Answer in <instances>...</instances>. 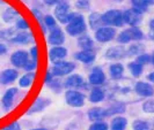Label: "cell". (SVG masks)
I'll return each instance as SVG.
<instances>
[{
  "label": "cell",
  "mask_w": 154,
  "mask_h": 130,
  "mask_svg": "<svg viewBox=\"0 0 154 130\" xmlns=\"http://www.w3.org/2000/svg\"><path fill=\"white\" fill-rule=\"evenodd\" d=\"M116 30L112 27H102L95 31V38L100 43H108L115 38Z\"/></svg>",
  "instance_id": "obj_6"
},
{
  "label": "cell",
  "mask_w": 154,
  "mask_h": 130,
  "mask_svg": "<svg viewBox=\"0 0 154 130\" xmlns=\"http://www.w3.org/2000/svg\"><path fill=\"white\" fill-rule=\"evenodd\" d=\"M37 63H38V61H36V60H32V59H29L28 60V62L26 63V66L23 67V68L26 69V70H28L29 73L30 71H32V70H35L36 69V67H37Z\"/></svg>",
  "instance_id": "obj_37"
},
{
  "label": "cell",
  "mask_w": 154,
  "mask_h": 130,
  "mask_svg": "<svg viewBox=\"0 0 154 130\" xmlns=\"http://www.w3.org/2000/svg\"><path fill=\"white\" fill-rule=\"evenodd\" d=\"M71 13H72L71 7H69V2H66V1H60L59 4H57V6L54 8V16L62 24L69 23Z\"/></svg>",
  "instance_id": "obj_4"
},
{
  "label": "cell",
  "mask_w": 154,
  "mask_h": 130,
  "mask_svg": "<svg viewBox=\"0 0 154 130\" xmlns=\"http://www.w3.org/2000/svg\"><path fill=\"white\" fill-rule=\"evenodd\" d=\"M131 4L136 10L144 13L151 5H154V0H131Z\"/></svg>",
  "instance_id": "obj_20"
},
{
  "label": "cell",
  "mask_w": 154,
  "mask_h": 130,
  "mask_svg": "<svg viewBox=\"0 0 154 130\" xmlns=\"http://www.w3.org/2000/svg\"><path fill=\"white\" fill-rule=\"evenodd\" d=\"M84 84H85L84 78H82V76H80V75H78V74L71 75V76L67 77V79L65 81V86L71 89V90H72V89H79V88H81Z\"/></svg>",
  "instance_id": "obj_14"
},
{
  "label": "cell",
  "mask_w": 154,
  "mask_h": 130,
  "mask_svg": "<svg viewBox=\"0 0 154 130\" xmlns=\"http://www.w3.org/2000/svg\"><path fill=\"white\" fill-rule=\"evenodd\" d=\"M126 126H128V120L123 117V116H117L115 117L111 124H110V129L111 130H125L126 129Z\"/></svg>",
  "instance_id": "obj_23"
},
{
  "label": "cell",
  "mask_w": 154,
  "mask_h": 130,
  "mask_svg": "<svg viewBox=\"0 0 154 130\" xmlns=\"http://www.w3.org/2000/svg\"><path fill=\"white\" fill-rule=\"evenodd\" d=\"M44 23L48 28L50 29H54L56 28V19L52 15H46L44 16Z\"/></svg>",
  "instance_id": "obj_35"
},
{
  "label": "cell",
  "mask_w": 154,
  "mask_h": 130,
  "mask_svg": "<svg viewBox=\"0 0 154 130\" xmlns=\"http://www.w3.org/2000/svg\"><path fill=\"white\" fill-rule=\"evenodd\" d=\"M17 78V71L15 69H6L0 74V83L1 84H9Z\"/></svg>",
  "instance_id": "obj_16"
},
{
  "label": "cell",
  "mask_w": 154,
  "mask_h": 130,
  "mask_svg": "<svg viewBox=\"0 0 154 130\" xmlns=\"http://www.w3.org/2000/svg\"><path fill=\"white\" fill-rule=\"evenodd\" d=\"M137 62L140 63V65H146V63H149L151 62V55H148V54H140L138 55V58H137Z\"/></svg>",
  "instance_id": "obj_36"
},
{
  "label": "cell",
  "mask_w": 154,
  "mask_h": 130,
  "mask_svg": "<svg viewBox=\"0 0 154 130\" xmlns=\"http://www.w3.org/2000/svg\"><path fill=\"white\" fill-rule=\"evenodd\" d=\"M141 46L140 45H132L130 46V50H129V54L131 55H134V54H138L140 51H141Z\"/></svg>",
  "instance_id": "obj_41"
},
{
  "label": "cell",
  "mask_w": 154,
  "mask_h": 130,
  "mask_svg": "<svg viewBox=\"0 0 154 130\" xmlns=\"http://www.w3.org/2000/svg\"><path fill=\"white\" fill-rule=\"evenodd\" d=\"M48 42L54 46H62V44L65 42V36H64V32L60 28L56 27L54 29H51L50 33H49V37H48Z\"/></svg>",
  "instance_id": "obj_9"
},
{
  "label": "cell",
  "mask_w": 154,
  "mask_h": 130,
  "mask_svg": "<svg viewBox=\"0 0 154 130\" xmlns=\"http://www.w3.org/2000/svg\"><path fill=\"white\" fill-rule=\"evenodd\" d=\"M107 116V109L102 107H94L88 111V117L91 121L97 122Z\"/></svg>",
  "instance_id": "obj_15"
},
{
  "label": "cell",
  "mask_w": 154,
  "mask_h": 130,
  "mask_svg": "<svg viewBox=\"0 0 154 130\" xmlns=\"http://www.w3.org/2000/svg\"><path fill=\"white\" fill-rule=\"evenodd\" d=\"M88 130H108V124L102 121H97L93 123Z\"/></svg>",
  "instance_id": "obj_33"
},
{
  "label": "cell",
  "mask_w": 154,
  "mask_h": 130,
  "mask_svg": "<svg viewBox=\"0 0 154 130\" xmlns=\"http://www.w3.org/2000/svg\"><path fill=\"white\" fill-rule=\"evenodd\" d=\"M16 93H17V89H15V88H11L5 92V94L2 97V105H4L5 109H9L12 107Z\"/></svg>",
  "instance_id": "obj_17"
},
{
  "label": "cell",
  "mask_w": 154,
  "mask_h": 130,
  "mask_svg": "<svg viewBox=\"0 0 154 130\" xmlns=\"http://www.w3.org/2000/svg\"><path fill=\"white\" fill-rule=\"evenodd\" d=\"M78 44L79 46L84 50V51H93V39L88 36V35H84V36H80L78 39Z\"/></svg>",
  "instance_id": "obj_21"
},
{
  "label": "cell",
  "mask_w": 154,
  "mask_h": 130,
  "mask_svg": "<svg viewBox=\"0 0 154 130\" xmlns=\"http://www.w3.org/2000/svg\"><path fill=\"white\" fill-rule=\"evenodd\" d=\"M43 1L45 2L46 5H51V6H52V5H57V4H59L62 0H43Z\"/></svg>",
  "instance_id": "obj_43"
},
{
  "label": "cell",
  "mask_w": 154,
  "mask_h": 130,
  "mask_svg": "<svg viewBox=\"0 0 154 130\" xmlns=\"http://www.w3.org/2000/svg\"><path fill=\"white\" fill-rule=\"evenodd\" d=\"M49 104V100L46 99H43V98H38V99L35 101V104L32 105V107L30 108V113H35V112H39V111H42L43 108L45 107L46 105Z\"/></svg>",
  "instance_id": "obj_30"
},
{
  "label": "cell",
  "mask_w": 154,
  "mask_h": 130,
  "mask_svg": "<svg viewBox=\"0 0 154 130\" xmlns=\"http://www.w3.org/2000/svg\"><path fill=\"white\" fill-rule=\"evenodd\" d=\"M65 100L71 107H82L85 105V96L77 90H69L65 93Z\"/></svg>",
  "instance_id": "obj_5"
},
{
  "label": "cell",
  "mask_w": 154,
  "mask_h": 130,
  "mask_svg": "<svg viewBox=\"0 0 154 130\" xmlns=\"http://www.w3.org/2000/svg\"><path fill=\"white\" fill-rule=\"evenodd\" d=\"M6 52H7V48H6V46L4 45V44H1V43H0V55H1V54H5Z\"/></svg>",
  "instance_id": "obj_45"
},
{
  "label": "cell",
  "mask_w": 154,
  "mask_h": 130,
  "mask_svg": "<svg viewBox=\"0 0 154 130\" xmlns=\"http://www.w3.org/2000/svg\"><path fill=\"white\" fill-rule=\"evenodd\" d=\"M110 75L112 78H121L122 75H123L124 73V67L123 65H121V63H114V65H111L110 66Z\"/></svg>",
  "instance_id": "obj_27"
},
{
  "label": "cell",
  "mask_w": 154,
  "mask_h": 130,
  "mask_svg": "<svg viewBox=\"0 0 154 130\" xmlns=\"http://www.w3.org/2000/svg\"><path fill=\"white\" fill-rule=\"evenodd\" d=\"M66 55H67V50L65 47H63V46H54L49 52V58L54 63L64 61Z\"/></svg>",
  "instance_id": "obj_10"
},
{
  "label": "cell",
  "mask_w": 154,
  "mask_h": 130,
  "mask_svg": "<svg viewBox=\"0 0 154 130\" xmlns=\"http://www.w3.org/2000/svg\"><path fill=\"white\" fill-rule=\"evenodd\" d=\"M143 37H144V33L138 27H131L126 30L122 31L117 36V42L121 44H128L132 40H140L143 39Z\"/></svg>",
  "instance_id": "obj_2"
},
{
  "label": "cell",
  "mask_w": 154,
  "mask_h": 130,
  "mask_svg": "<svg viewBox=\"0 0 154 130\" xmlns=\"http://www.w3.org/2000/svg\"><path fill=\"white\" fill-rule=\"evenodd\" d=\"M66 31L71 36H80L86 31V22L80 13H71L69 23L66 24Z\"/></svg>",
  "instance_id": "obj_1"
},
{
  "label": "cell",
  "mask_w": 154,
  "mask_h": 130,
  "mask_svg": "<svg viewBox=\"0 0 154 130\" xmlns=\"http://www.w3.org/2000/svg\"><path fill=\"white\" fill-rule=\"evenodd\" d=\"M124 112H125V106H124L123 104H121V103H116L111 107H109L107 109V116L118 114V113H124Z\"/></svg>",
  "instance_id": "obj_28"
},
{
  "label": "cell",
  "mask_w": 154,
  "mask_h": 130,
  "mask_svg": "<svg viewBox=\"0 0 154 130\" xmlns=\"http://www.w3.org/2000/svg\"><path fill=\"white\" fill-rule=\"evenodd\" d=\"M151 62H152V63L154 65V53L152 54V56H151Z\"/></svg>",
  "instance_id": "obj_48"
},
{
  "label": "cell",
  "mask_w": 154,
  "mask_h": 130,
  "mask_svg": "<svg viewBox=\"0 0 154 130\" xmlns=\"http://www.w3.org/2000/svg\"><path fill=\"white\" fill-rule=\"evenodd\" d=\"M4 130H21V128H20V124L17 122H13L7 127H5Z\"/></svg>",
  "instance_id": "obj_42"
},
{
  "label": "cell",
  "mask_w": 154,
  "mask_h": 130,
  "mask_svg": "<svg viewBox=\"0 0 154 130\" xmlns=\"http://www.w3.org/2000/svg\"><path fill=\"white\" fill-rule=\"evenodd\" d=\"M75 68L74 63L67 61H62L58 63H54L52 67V75L54 76H64V75H69L71 74Z\"/></svg>",
  "instance_id": "obj_8"
},
{
  "label": "cell",
  "mask_w": 154,
  "mask_h": 130,
  "mask_svg": "<svg viewBox=\"0 0 154 130\" xmlns=\"http://www.w3.org/2000/svg\"><path fill=\"white\" fill-rule=\"evenodd\" d=\"M115 1H117V2H122L123 0H115Z\"/></svg>",
  "instance_id": "obj_49"
},
{
  "label": "cell",
  "mask_w": 154,
  "mask_h": 130,
  "mask_svg": "<svg viewBox=\"0 0 154 130\" xmlns=\"http://www.w3.org/2000/svg\"><path fill=\"white\" fill-rule=\"evenodd\" d=\"M16 27H17V29H20V30H27V29H29V23L27 22L26 20H23V19H20V20L16 22Z\"/></svg>",
  "instance_id": "obj_38"
},
{
  "label": "cell",
  "mask_w": 154,
  "mask_h": 130,
  "mask_svg": "<svg viewBox=\"0 0 154 130\" xmlns=\"http://www.w3.org/2000/svg\"><path fill=\"white\" fill-rule=\"evenodd\" d=\"M52 74L51 73H46V77H45V82L46 83H52Z\"/></svg>",
  "instance_id": "obj_44"
},
{
  "label": "cell",
  "mask_w": 154,
  "mask_h": 130,
  "mask_svg": "<svg viewBox=\"0 0 154 130\" xmlns=\"http://www.w3.org/2000/svg\"><path fill=\"white\" fill-rule=\"evenodd\" d=\"M132 127H133V130H151V124L147 121H143V120L134 121Z\"/></svg>",
  "instance_id": "obj_31"
},
{
  "label": "cell",
  "mask_w": 154,
  "mask_h": 130,
  "mask_svg": "<svg viewBox=\"0 0 154 130\" xmlns=\"http://www.w3.org/2000/svg\"><path fill=\"white\" fill-rule=\"evenodd\" d=\"M141 17H143V13L136 10L134 8L128 9L123 13L124 23H126L131 27H138V24L141 22Z\"/></svg>",
  "instance_id": "obj_7"
},
{
  "label": "cell",
  "mask_w": 154,
  "mask_h": 130,
  "mask_svg": "<svg viewBox=\"0 0 154 130\" xmlns=\"http://www.w3.org/2000/svg\"><path fill=\"white\" fill-rule=\"evenodd\" d=\"M34 79H35V73L30 71V73H28V74L23 75V76L20 78L19 84H20L21 88H29V86L32 84Z\"/></svg>",
  "instance_id": "obj_26"
},
{
  "label": "cell",
  "mask_w": 154,
  "mask_h": 130,
  "mask_svg": "<svg viewBox=\"0 0 154 130\" xmlns=\"http://www.w3.org/2000/svg\"><path fill=\"white\" fill-rule=\"evenodd\" d=\"M91 6V0H77V7L80 9H87Z\"/></svg>",
  "instance_id": "obj_39"
},
{
  "label": "cell",
  "mask_w": 154,
  "mask_h": 130,
  "mask_svg": "<svg viewBox=\"0 0 154 130\" xmlns=\"http://www.w3.org/2000/svg\"><path fill=\"white\" fill-rule=\"evenodd\" d=\"M12 40L14 43H17V44H29L32 40V35H31L30 32L23 31V32H20V33L15 35Z\"/></svg>",
  "instance_id": "obj_24"
},
{
  "label": "cell",
  "mask_w": 154,
  "mask_h": 130,
  "mask_svg": "<svg viewBox=\"0 0 154 130\" xmlns=\"http://www.w3.org/2000/svg\"><path fill=\"white\" fill-rule=\"evenodd\" d=\"M147 78H148V81H149V82H152V83H154V71H152V73H149V74L147 75Z\"/></svg>",
  "instance_id": "obj_46"
},
{
  "label": "cell",
  "mask_w": 154,
  "mask_h": 130,
  "mask_svg": "<svg viewBox=\"0 0 154 130\" xmlns=\"http://www.w3.org/2000/svg\"><path fill=\"white\" fill-rule=\"evenodd\" d=\"M30 55H31V59H32V60L38 61V46L35 45L34 47H31Z\"/></svg>",
  "instance_id": "obj_40"
},
{
  "label": "cell",
  "mask_w": 154,
  "mask_h": 130,
  "mask_svg": "<svg viewBox=\"0 0 154 130\" xmlns=\"http://www.w3.org/2000/svg\"><path fill=\"white\" fill-rule=\"evenodd\" d=\"M103 24V21H102V14H99V13H92L89 15V27L92 28L93 30H97L102 28L101 25Z\"/></svg>",
  "instance_id": "obj_22"
},
{
  "label": "cell",
  "mask_w": 154,
  "mask_h": 130,
  "mask_svg": "<svg viewBox=\"0 0 154 130\" xmlns=\"http://www.w3.org/2000/svg\"><path fill=\"white\" fill-rule=\"evenodd\" d=\"M134 90L139 96L146 97V98H149L154 94V88L146 82H137L134 85Z\"/></svg>",
  "instance_id": "obj_13"
},
{
  "label": "cell",
  "mask_w": 154,
  "mask_h": 130,
  "mask_svg": "<svg viewBox=\"0 0 154 130\" xmlns=\"http://www.w3.org/2000/svg\"><path fill=\"white\" fill-rule=\"evenodd\" d=\"M75 59L82 63H92L95 60V53L93 51H80L75 53Z\"/></svg>",
  "instance_id": "obj_19"
},
{
  "label": "cell",
  "mask_w": 154,
  "mask_h": 130,
  "mask_svg": "<svg viewBox=\"0 0 154 130\" xmlns=\"http://www.w3.org/2000/svg\"><path fill=\"white\" fill-rule=\"evenodd\" d=\"M89 83L92 85H95V86H99V85L103 84L104 81H106V75L103 73L102 68L100 67H95V68L92 70L91 75H89V78H88Z\"/></svg>",
  "instance_id": "obj_12"
},
{
  "label": "cell",
  "mask_w": 154,
  "mask_h": 130,
  "mask_svg": "<svg viewBox=\"0 0 154 130\" xmlns=\"http://www.w3.org/2000/svg\"><path fill=\"white\" fill-rule=\"evenodd\" d=\"M17 15V12H16L15 9H13V8H9L7 9L5 13H4V19H5V21H7V22H11V21H13V19Z\"/></svg>",
  "instance_id": "obj_32"
},
{
  "label": "cell",
  "mask_w": 154,
  "mask_h": 130,
  "mask_svg": "<svg viewBox=\"0 0 154 130\" xmlns=\"http://www.w3.org/2000/svg\"><path fill=\"white\" fill-rule=\"evenodd\" d=\"M125 50L119 47V46H114V47H110L109 50H107L106 52V58L109 60H117V59H121L125 55Z\"/></svg>",
  "instance_id": "obj_18"
},
{
  "label": "cell",
  "mask_w": 154,
  "mask_h": 130,
  "mask_svg": "<svg viewBox=\"0 0 154 130\" xmlns=\"http://www.w3.org/2000/svg\"><path fill=\"white\" fill-rule=\"evenodd\" d=\"M28 60H29V55L26 51H16L15 53H13L11 56L12 63L19 68H23L26 66V63L28 62Z\"/></svg>",
  "instance_id": "obj_11"
},
{
  "label": "cell",
  "mask_w": 154,
  "mask_h": 130,
  "mask_svg": "<svg viewBox=\"0 0 154 130\" xmlns=\"http://www.w3.org/2000/svg\"><path fill=\"white\" fill-rule=\"evenodd\" d=\"M129 70L134 77H139L143 73V65L138 63L137 61H133L129 63Z\"/></svg>",
  "instance_id": "obj_29"
},
{
  "label": "cell",
  "mask_w": 154,
  "mask_h": 130,
  "mask_svg": "<svg viewBox=\"0 0 154 130\" xmlns=\"http://www.w3.org/2000/svg\"><path fill=\"white\" fill-rule=\"evenodd\" d=\"M103 24H107L109 27H122L124 23L123 13L118 9H110L102 14Z\"/></svg>",
  "instance_id": "obj_3"
},
{
  "label": "cell",
  "mask_w": 154,
  "mask_h": 130,
  "mask_svg": "<svg viewBox=\"0 0 154 130\" xmlns=\"http://www.w3.org/2000/svg\"><path fill=\"white\" fill-rule=\"evenodd\" d=\"M104 99V92L100 88H94L89 93V101L91 103H100Z\"/></svg>",
  "instance_id": "obj_25"
},
{
  "label": "cell",
  "mask_w": 154,
  "mask_h": 130,
  "mask_svg": "<svg viewBox=\"0 0 154 130\" xmlns=\"http://www.w3.org/2000/svg\"><path fill=\"white\" fill-rule=\"evenodd\" d=\"M143 111L146 113H154V99H149L143 104Z\"/></svg>",
  "instance_id": "obj_34"
},
{
  "label": "cell",
  "mask_w": 154,
  "mask_h": 130,
  "mask_svg": "<svg viewBox=\"0 0 154 130\" xmlns=\"http://www.w3.org/2000/svg\"><path fill=\"white\" fill-rule=\"evenodd\" d=\"M31 130H45V129H31Z\"/></svg>",
  "instance_id": "obj_50"
},
{
  "label": "cell",
  "mask_w": 154,
  "mask_h": 130,
  "mask_svg": "<svg viewBox=\"0 0 154 130\" xmlns=\"http://www.w3.org/2000/svg\"><path fill=\"white\" fill-rule=\"evenodd\" d=\"M149 28H151V30H152V32H154V19L149 22Z\"/></svg>",
  "instance_id": "obj_47"
}]
</instances>
